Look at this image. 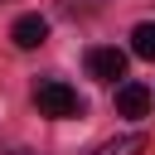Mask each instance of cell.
<instances>
[{
    "instance_id": "3",
    "label": "cell",
    "mask_w": 155,
    "mask_h": 155,
    "mask_svg": "<svg viewBox=\"0 0 155 155\" xmlns=\"http://www.w3.org/2000/svg\"><path fill=\"white\" fill-rule=\"evenodd\" d=\"M145 111H150V87H145V82H121V87H116V116L140 121Z\"/></svg>"
},
{
    "instance_id": "4",
    "label": "cell",
    "mask_w": 155,
    "mask_h": 155,
    "mask_svg": "<svg viewBox=\"0 0 155 155\" xmlns=\"http://www.w3.org/2000/svg\"><path fill=\"white\" fill-rule=\"evenodd\" d=\"M10 39H15V48H39L48 39V19L44 15H19L15 29H10Z\"/></svg>"
},
{
    "instance_id": "2",
    "label": "cell",
    "mask_w": 155,
    "mask_h": 155,
    "mask_svg": "<svg viewBox=\"0 0 155 155\" xmlns=\"http://www.w3.org/2000/svg\"><path fill=\"white\" fill-rule=\"evenodd\" d=\"M87 73L97 82H116V78H126V53L121 48H87Z\"/></svg>"
},
{
    "instance_id": "6",
    "label": "cell",
    "mask_w": 155,
    "mask_h": 155,
    "mask_svg": "<svg viewBox=\"0 0 155 155\" xmlns=\"http://www.w3.org/2000/svg\"><path fill=\"white\" fill-rule=\"evenodd\" d=\"M131 48H136V58L155 63V19H145V24L131 29Z\"/></svg>"
},
{
    "instance_id": "1",
    "label": "cell",
    "mask_w": 155,
    "mask_h": 155,
    "mask_svg": "<svg viewBox=\"0 0 155 155\" xmlns=\"http://www.w3.org/2000/svg\"><path fill=\"white\" fill-rule=\"evenodd\" d=\"M34 107H39V116H53V121L82 116V97H78L68 82H39V87H34Z\"/></svg>"
},
{
    "instance_id": "5",
    "label": "cell",
    "mask_w": 155,
    "mask_h": 155,
    "mask_svg": "<svg viewBox=\"0 0 155 155\" xmlns=\"http://www.w3.org/2000/svg\"><path fill=\"white\" fill-rule=\"evenodd\" d=\"M140 150H145V136H140V131H126V136H116V140L97 145L92 155H140Z\"/></svg>"
}]
</instances>
